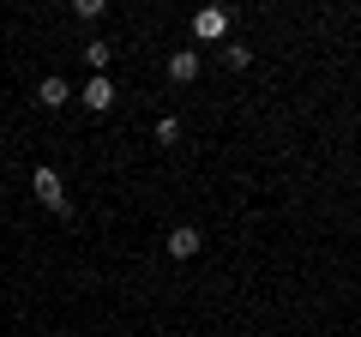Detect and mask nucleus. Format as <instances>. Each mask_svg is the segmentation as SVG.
Listing matches in <instances>:
<instances>
[{
    "mask_svg": "<svg viewBox=\"0 0 361 337\" xmlns=\"http://www.w3.org/2000/svg\"><path fill=\"white\" fill-rule=\"evenodd\" d=\"M223 61H229L235 73H247V66H253V49H247V42H223Z\"/></svg>",
    "mask_w": 361,
    "mask_h": 337,
    "instance_id": "6e6552de",
    "label": "nucleus"
},
{
    "mask_svg": "<svg viewBox=\"0 0 361 337\" xmlns=\"http://www.w3.org/2000/svg\"><path fill=\"white\" fill-rule=\"evenodd\" d=\"M163 247H169V259H199V247H205V235H199L193 223H175Z\"/></svg>",
    "mask_w": 361,
    "mask_h": 337,
    "instance_id": "f03ea898",
    "label": "nucleus"
},
{
    "mask_svg": "<svg viewBox=\"0 0 361 337\" xmlns=\"http://www.w3.org/2000/svg\"><path fill=\"white\" fill-rule=\"evenodd\" d=\"M78 103H85V109H97V115H109V109H115V78H109V73H97V78L85 85V97H78Z\"/></svg>",
    "mask_w": 361,
    "mask_h": 337,
    "instance_id": "20e7f679",
    "label": "nucleus"
},
{
    "mask_svg": "<svg viewBox=\"0 0 361 337\" xmlns=\"http://www.w3.org/2000/svg\"><path fill=\"white\" fill-rule=\"evenodd\" d=\"M85 61H90V78L97 73H109V42L97 37V42H85Z\"/></svg>",
    "mask_w": 361,
    "mask_h": 337,
    "instance_id": "0eeeda50",
    "label": "nucleus"
},
{
    "mask_svg": "<svg viewBox=\"0 0 361 337\" xmlns=\"http://www.w3.org/2000/svg\"><path fill=\"white\" fill-rule=\"evenodd\" d=\"M169 78H175V85H193L199 78V49H175L169 54Z\"/></svg>",
    "mask_w": 361,
    "mask_h": 337,
    "instance_id": "423d86ee",
    "label": "nucleus"
},
{
    "mask_svg": "<svg viewBox=\"0 0 361 337\" xmlns=\"http://www.w3.org/2000/svg\"><path fill=\"white\" fill-rule=\"evenodd\" d=\"M193 37H199V42H223V37H229V13H223V6L193 13Z\"/></svg>",
    "mask_w": 361,
    "mask_h": 337,
    "instance_id": "7ed1b4c3",
    "label": "nucleus"
},
{
    "mask_svg": "<svg viewBox=\"0 0 361 337\" xmlns=\"http://www.w3.org/2000/svg\"><path fill=\"white\" fill-rule=\"evenodd\" d=\"M37 103H42V109H61V103H73V85H66L61 73H49V78L37 85Z\"/></svg>",
    "mask_w": 361,
    "mask_h": 337,
    "instance_id": "39448f33",
    "label": "nucleus"
},
{
    "mask_svg": "<svg viewBox=\"0 0 361 337\" xmlns=\"http://www.w3.org/2000/svg\"><path fill=\"white\" fill-rule=\"evenodd\" d=\"M175 139H180V121L163 115V121H157V145H175Z\"/></svg>",
    "mask_w": 361,
    "mask_h": 337,
    "instance_id": "1a4fd4ad",
    "label": "nucleus"
},
{
    "mask_svg": "<svg viewBox=\"0 0 361 337\" xmlns=\"http://www.w3.org/2000/svg\"><path fill=\"white\" fill-rule=\"evenodd\" d=\"M30 187H37V199H42V211H54V217H66V187H61V175H54V168H37V175H30Z\"/></svg>",
    "mask_w": 361,
    "mask_h": 337,
    "instance_id": "f257e3e1",
    "label": "nucleus"
}]
</instances>
